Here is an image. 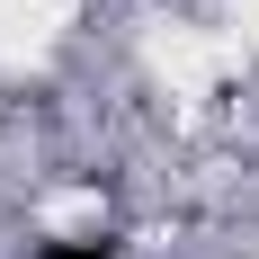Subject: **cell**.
Returning a JSON list of instances; mask_svg holds the SVG:
<instances>
[{"instance_id": "1", "label": "cell", "mask_w": 259, "mask_h": 259, "mask_svg": "<svg viewBox=\"0 0 259 259\" xmlns=\"http://www.w3.org/2000/svg\"><path fill=\"white\" fill-rule=\"evenodd\" d=\"M36 259H116V250H107V241H45Z\"/></svg>"}]
</instances>
